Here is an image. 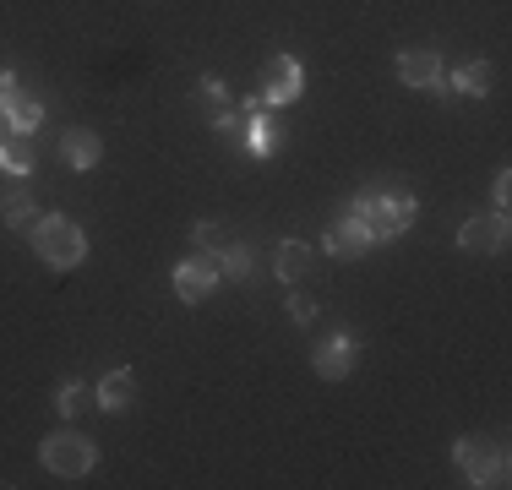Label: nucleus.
<instances>
[{
    "mask_svg": "<svg viewBox=\"0 0 512 490\" xmlns=\"http://www.w3.org/2000/svg\"><path fill=\"white\" fill-rule=\"evenodd\" d=\"M414 191L409 186H365L355 202H349V218L371 235V245L376 240H398L404 229L414 224Z\"/></svg>",
    "mask_w": 512,
    "mask_h": 490,
    "instance_id": "nucleus-1",
    "label": "nucleus"
},
{
    "mask_svg": "<svg viewBox=\"0 0 512 490\" xmlns=\"http://www.w3.org/2000/svg\"><path fill=\"white\" fill-rule=\"evenodd\" d=\"M28 235H33V251H39V262L55 267V273H66V267L88 262V235H82V224H77V218H66V213L33 218Z\"/></svg>",
    "mask_w": 512,
    "mask_h": 490,
    "instance_id": "nucleus-2",
    "label": "nucleus"
},
{
    "mask_svg": "<svg viewBox=\"0 0 512 490\" xmlns=\"http://www.w3.org/2000/svg\"><path fill=\"white\" fill-rule=\"evenodd\" d=\"M39 463L55 474V480H88L93 463H99V447L77 431H55L39 441Z\"/></svg>",
    "mask_w": 512,
    "mask_h": 490,
    "instance_id": "nucleus-3",
    "label": "nucleus"
},
{
    "mask_svg": "<svg viewBox=\"0 0 512 490\" xmlns=\"http://www.w3.org/2000/svg\"><path fill=\"white\" fill-rule=\"evenodd\" d=\"M453 463H458V474L469 485H485V490L507 485V447L491 441V436H463L453 447Z\"/></svg>",
    "mask_w": 512,
    "mask_h": 490,
    "instance_id": "nucleus-4",
    "label": "nucleus"
},
{
    "mask_svg": "<svg viewBox=\"0 0 512 490\" xmlns=\"http://www.w3.org/2000/svg\"><path fill=\"white\" fill-rule=\"evenodd\" d=\"M300 93H306V66H300L295 55H267L262 77H256V98H262L267 109H284V104H295Z\"/></svg>",
    "mask_w": 512,
    "mask_h": 490,
    "instance_id": "nucleus-5",
    "label": "nucleus"
},
{
    "mask_svg": "<svg viewBox=\"0 0 512 490\" xmlns=\"http://www.w3.org/2000/svg\"><path fill=\"white\" fill-rule=\"evenodd\" d=\"M458 245L469 256H496V251H507V213H474V218H463V229H458Z\"/></svg>",
    "mask_w": 512,
    "mask_h": 490,
    "instance_id": "nucleus-6",
    "label": "nucleus"
},
{
    "mask_svg": "<svg viewBox=\"0 0 512 490\" xmlns=\"http://www.w3.org/2000/svg\"><path fill=\"white\" fill-rule=\"evenodd\" d=\"M218 251H207V256H191V262H175V294L186 305H202L207 294L218 289Z\"/></svg>",
    "mask_w": 512,
    "mask_h": 490,
    "instance_id": "nucleus-7",
    "label": "nucleus"
},
{
    "mask_svg": "<svg viewBox=\"0 0 512 490\" xmlns=\"http://www.w3.org/2000/svg\"><path fill=\"white\" fill-rule=\"evenodd\" d=\"M240 115H246V153H256V158H273L278 153V142H284V126H278L273 115H267V104L262 98H246L240 104Z\"/></svg>",
    "mask_w": 512,
    "mask_h": 490,
    "instance_id": "nucleus-8",
    "label": "nucleus"
},
{
    "mask_svg": "<svg viewBox=\"0 0 512 490\" xmlns=\"http://www.w3.org/2000/svg\"><path fill=\"white\" fill-rule=\"evenodd\" d=\"M355 365H360V338L355 333H333L316 349V376H322V382H344Z\"/></svg>",
    "mask_w": 512,
    "mask_h": 490,
    "instance_id": "nucleus-9",
    "label": "nucleus"
},
{
    "mask_svg": "<svg viewBox=\"0 0 512 490\" xmlns=\"http://www.w3.org/2000/svg\"><path fill=\"white\" fill-rule=\"evenodd\" d=\"M442 77L447 71H442V55H436V49H404V55H398V82H404V88L431 93Z\"/></svg>",
    "mask_w": 512,
    "mask_h": 490,
    "instance_id": "nucleus-10",
    "label": "nucleus"
},
{
    "mask_svg": "<svg viewBox=\"0 0 512 490\" xmlns=\"http://www.w3.org/2000/svg\"><path fill=\"white\" fill-rule=\"evenodd\" d=\"M60 158H66V169H82V175H88V169L104 158V137H99V131H88V126L60 131Z\"/></svg>",
    "mask_w": 512,
    "mask_h": 490,
    "instance_id": "nucleus-11",
    "label": "nucleus"
},
{
    "mask_svg": "<svg viewBox=\"0 0 512 490\" xmlns=\"http://www.w3.org/2000/svg\"><path fill=\"white\" fill-rule=\"evenodd\" d=\"M93 403H99V409H109V414L131 409V403H137V376H131L126 365H120V371H109L104 382L93 387Z\"/></svg>",
    "mask_w": 512,
    "mask_h": 490,
    "instance_id": "nucleus-12",
    "label": "nucleus"
},
{
    "mask_svg": "<svg viewBox=\"0 0 512 490\" xmlns=\"http://www.w3.org/2000/svg\"><path fill=\"white\" fill-rule=\"evenodd\" d=\"M322 245H327L333 256H349V262H355V256H365V251H371V235H365V229L355 224V218L344 213L333 229H327V240H322Z\"/></svg>",
    "mask_w": 512,
    "mask_h": 490,
    "instance_id": "nucleus-13",
    "label": "nucleus"
},
{
    "mask_svg": "<svg viewBox=\"0 0 512 490\" xmlns=\"http://www.w3.org/2000/svg\"><path fill=\"white\" fill-rule=\"evenodd\" d=\"M306 267H311V245L306 240H278L273 273L284 278V284H300V278H306Z\"/></svg>",
    "mask_w": 512,
    "mask_h": 490,
    "instance_id": "nucleus-14",
    "label": "nucleus"
},
{
    "mask_svg": "<svg viewBox=\"0 0 512 490\" xmlns=\"http://www.w3.org/2000/svg\"><path fill=\"white\" fill-rule=\"evenodd\" d=\"M0 175H11V180H28L33 175V137H0Z\"/></svg>",
    "mask_w": 512,
    "mask_h": 490,
    "instance_id": "nucleus-15",
    "label": "nucleus"
},
{
    "mask_svg": "<svg viewBox=\"0 0 512 490\" xmlns=\"http://www.w3.org/2000/svg\"><path fill=\"white\" fill-rule=\"evenodd\" d=\"M0 115H6V131H17V137H33V131L44 126V104H39V98H22V93L11 98Z\"/></svg>",
    "mask_w": 512,
    "mask_h": 490,
    "instance_id": "nucleus-16",
    "label": "nucleus"
},
{
    "mask_svg": "<svg viewBox=\"0 0 512 490\" xmlns=\"http://www.w3.org/2000/svg\"><path fill=\"white\" fill-rule=\"evenodd\" d=\"M33 218H39V202L28 196V186L0 196V224H6V229H33Z\"/></svg>",
    "mask_w": 512,
    "mask_h": 490,
    "instance_id": "nucleus-17",
    "label": "nucleus"
},
{
    "mask_svg": "<svg viewBox=\"0 0 512 490\" xmlns=\"http://www.w3.org/2000/svg\"><path fill=\"white\" fill-rule=\"evenodd\" d=\"M447 82H453V93L485 98L491 93V66H485V60H469V66H458V77H447Z\"/></svg>",
    "mask_w": 512,
    "mask_h": 490,
    "instance_id": "nucleus-18",
    "label": "nucleus"
},
{
    "mask_svg": "<svg viewBox=\"0 0 512 490\" xmlns=\"http://www.w3.org/2000/svg\"><path fill=\"white\" fill-rule=\"evenodd\" d=\"M197 104H202L207 120L224 115V109H229V82H224V77H202V82H197Z\"/></svg>",
    "mask_w": 512,
    "mask_h": 490,
    "instance_id": "nucleus-19",
    "label": "nucleus"
},
{
    "mask_svg": "<svg viewBox=\"0 0 512 490\" xmlns=\"http://www.w3.org/2000/svg\"><path fill=\"white\" fill-rule=\"evenodd\" d=\"M251 267H256V256L246 251V245H229L224 240V251H218V273H224V278H251Z\"/></svg>",
    "mask_w": 512,
    "mask_h": 490,
    "instance_id": "nucleus-20",
    "label": "nucleus"
},
{
    "mask_svg": "<svg viewBox=\"0 0 512 490\" xmlns=\"http://www.w3.org/2000/svg\"><path fill=\"white\" fill-rule=\"evenodd\" d=\"M93 403V392H88V382H60V392H55V409L66 414V420H77L82 409Z\"/></svg>",
    "mask_w": 512,
    "mask_h": 490,
    "instance_id": "nucleus-21",
    "label": "nucleus"
},
{
    "mask_svg": "<svg viewBox=\"0 0 512 490\" xmlns=\"http://www.w3.org/2000/svg\"><path fill=\"white\" fill-rule=\"evenodd\" d=\"M213 131H218V142L246 147V115H240V109H224V115H213Z\"/></svg>",
    "mask_w": 512,
    "mask_h": 490,
    "instance_id": "nucleus-22",
    "label": "nucleus"
},
{
    "mask_svg": "<svg viewBox=\"0 0 512 490\" xmlns=\"http://www.w3.org/2000/svg\"><path fill=\"white\" fill-rule=\"evenodd\" d=\"M284 305H289V322H295V327L316 322V300H311V294H300V289H295V294H289Z\"/></svg>",
    "mask_w": 512,
    "mask_h": 490,
    "instance_id": "nucleus-23",
    "label": "nucleus"
},
{
    "mask_svg": "<svg viewBox=\"0 0 512 490\" xmlns=\"http://www.w3.org/2000/svg\"><path fill=\"white\" fill-rule=\"evenodd\" d=\"M191 240H197L202 251H224V229H218V224H207V218H202L197 229H191Z\"/></svg>",
    "mask_w": 512,
    "mask_h": 490,
    "instance_id": "nucleus-24",
    "label": "nucleus"
},
{
    "mask_svg": "<svg viewBox=\"0 0 512 490\" xmlns=\"http://www.w3.org/2000/svg\"><path fill=\"white\" fill-rule=\"evenodd\" d=\"M491 202H496V213H507V202H512V169H496V186H491Z\"/></svg>",
    "mask_w": 512,
    "mask_h": 490,
    "instance_id": "nucleus-25",
    "label": "nucleus"
},
{
    "mask_svg": "<svg viewBox=\"0 0 512 490\" xmlns=\"http://www.w3.org/2000/svg\"><path fill=\"white\" fill-rule=\"evenodd\" d=\"M17 93H22V88H17V71H0V109H6Z\"/></svg>",
    "mask_w": 512,
    "mask_h": 490,
    "instance_id": "nucleus-26",
    "label": "nucleus"
}]
</instances>
